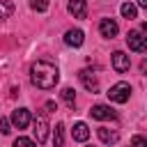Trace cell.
I'll list each match as a JSON object with an SVG mask.
<instances>
[{
  "mask_svg": "<svg viewBox=\"0 0 147 147\" xmlns=\"http://www.w3.org/2000/svg\"><path fill=\"white\" fill-rule=\"evenodd\" d=\"M131 145H133V147H147V140H145L142 136H133V140H131Z\"/></svg>",
  "mask_w": 147,
  "mask_h": 147,
  "instance_id": "ffe728a7",
  "label": "cell"
},
{
  "mask_svg": "<svg viewBox=\"0 0 147 147\" xmlns=\"http://www.w3.org/2000/svg\"><path fill=\"white\" fill-rule=\"evenodd\" d=\"M71 136H74V140L85 142V140L90 138V129H87V124H85V122H76L74 129H71Z\"/></svg>",
  "mask_w": 147,
  "mask_h": 147,
  "instance_id": "7c38bea8",
  "label": "cell"
},
{
  "mask_svg": "<svg viewBox=\"0 0 147 147\" xmlns=\"http://www.w3.org/2000/svg\"><path fill=\"white\" fill-rule=\"evenodd\" d=\"M90 115H92L94 119H115V117H117V113H115L110 106H103V103H96V106H92Z\"/></svg>",
  "mask_w": 147,
  "mask_h": 147,
  "instance_id": "5b68a950",
  "label": "cell"
},
{
  "mask_svg": "<svg viewBox=\"0 0 147 147\" xmlns=\"http://www.w3.org/2000/svg\"><path fill=\"white\" fill-rule=\"evenodd\" d=\"M138 7H147V0H138Z\"/></svg>",
  "mask_w": 147,
  "mask_h": 147,
  "instance_id": "603a6c76",
  "label": "cell"
},
{
  "mask_svg": "<svg viewBox=\"0 0 147 147\" xmlns=\"http://www.w3.org/2000/svg\"><path fill=\"white\" fill-rule=\"evenodd\" d=\"M11 11H14V5L7 0H0V18H7Z\"/></svg>",
  "mask_w": 147,
  "mask_h": 147,
  "instance_id": "e0dca14e",
  "label": "cell"
},
{
  "mask_svg": "<svg viewBox=\"0 0 147 147\" xmlns=\"http://www.w3.org/2000/svg\"><path fill=\"white\" fill-rule=\"evenodd\" d=\"M117 23L113 21V18H101V23H99V32H101V37H106V39H113L115 34H117Z\"/></svg>",
  "mask_w": 147,
  "mask_h": 147,
  "instance_id": "ba28073f",
  "label": "cell"
},
{
  "mask_svg": "<svg viewBox=\"0 0 147 147\" xmlns=\"http://www.w3.org/2000/svg\"><path fill=\"white\" fill-rule=\"evenodd\" d=\"M64 41H67V46H74V48H78V46H83V41H85V34H83V30L74 28V30H67V34H64Z\"/></svg>",
  "mask_w": 147,
  "mask_h": 147,
  "instance_id": "9c48e42d",
  "label": "cell"
},
{
  "mask_svg": "<svg viewBox=\"0 0 147 147\" xmlns=\"http://www.w3.org/2000/svg\"><path fill=\"white\" fill-rule=\"evenodd\" d=\"M0 131H2L5 136L11 131V129H9V119H7V117H0Z\"/></svg>",
  "mask_w": 147,
  "mask_h": 147,
  "instance_id": "44dd1931",
  "label": "cell"
},
{
  "mask_svg": "<svg viewBox=\"0 0 147 147\" xmlns=\"http://www.w3.org/2000/svg\"><path fill=\"white\" fill-rule=\"evenodd\" d=\"M119 11H122V16L124 18H136V14H138V9H136V5H131V2H124L122 7H119Z\"/></svg>",
  "mask_w": 147,
  "mask_h": 147,
  "instance_id": "9a60e30c",
  "label": "cell"
},
{
  "mask_svg": "<svg viewBox=\"0 0 147 147\" xmlns=\"http://www.w3.org/2000/svg\"><path fill=\"white\" fill-rule=\"evenodd\" d=\"M96 133H99V138H101V142H106V145H115V142L119 140V136H117V131H113V129H106V126H101V129H96Z\"/></svg>",
  "mask_w": 147,
  "mask_h": 147,
  "instance_id": "4fadbf2b",
  "label": "cell"
},
{
  "mask_svg": "<svg viewBox=\"0 0 147 147\" xmlns=\"http://www.w3.org/2000/svg\"><path fill=\"white\" fill-rule=\"evenodd\" d=\"M129 96H131V85L129 83H115L108 90V99L115 101V103H124V101H129Z\"/></svg>",
  "mask_w": 147,
  "mask_h": 147,
  "instance_id": "7a4b0ae2",
  "label": "cell"
},
{
  "mask_svg": "<svg viewBox=\"0 0 147 147\" xmlns=\"http://www.w3.org/2000/svg\"><path fill=\"white\" fill-rule=\"evenodd\" d=\"M30 80L39 90H53L57 85V80H60V71H57L55 64H51L46 60H37L30 67Z\"/></svg>",
  "mask_w": 147,
  "mask_h": 147,
  "instance_id": "6da1fadb",
  "label": "cell"
},
{
  "mask_svg": "<svg viewBox=\"0 0 147 147\" xmlns=\"http://www.w3.org/2000/svg\"><path fill=\"white\" fill-rule=\"evenodd\" d=\"M53 110H55V103L48 101V103H46V113H53Z\"/></svg>",
  "mask_w": 147,
  "mask_h": 147,
  "instance_id": "7402d4cb",
  "label": "cell"
},
{
  "mask_svg": "<svg viewBox=\"0 0 147 147\" xmlns=\"http://www.w3.org/2000/svg\"><path fill=\"white\" fill-rule=\"evenodd\" d=\"M62 99H64V103H67L69 108H74V103H76V94H74L71 87H64V90H62Z\"/></svg>",
  "mask_w": 147,
  "mask_h": 147,
  "instance_id": "2e32d148",
  "label": "cell"
},
{
  "mask_svg": "<svg viewBox=\"0 0 147 147\" xmlns=\"http://www.w3.org/2000/svg\"><path fill=\"white\" fill-rule=\"evenodd\" d=\"M34 138H37V142H46V138H48V122H46V117L44 115H39L37 119H34Z\"/></svg>",
  "mask_w": 147,
  "mask_h": 147,
  "instance_id": "52a82bcc",
  "label": "cell"
},
{
  "mask_svg": "<svg viewBox=\"0 0 147 147\" xmlns=\"http://www.w3.org/2000/svg\"><path fill=\"white\" fill-rule=\"evenodd\" d=\"M30 122H32V117H30V110H28V108H16V110L11 113V124H14L16 129H28Z\"/></svg>",
  "mask_w": 147,
  "mask_h": 147,
  "instance_id": "277c9868",
  "label": "cell"
},
{
  "mask_svg": "<svg viewBox=\"0 0 147 147\" xmlns=\"http://www.w3.org/2000/svg\"><path fill=\"white\" fill-rule=\"evenodd\" d=\"M30 7L34 11H46L48 9V0H30Z\"/></svg>",
  "mask_w": 147,
  "mask_h": 147,
  "instance_id": "ac0fdd59",
  "label": "cell"
},
{
  "mask_svg": "<svg viewBox=\"0 0 147 147\" xmlns=\"http://www.w3.org/2000/svg\"><path fill=\"white\" fill-rule=\"evenodd\" d=\"M11 147H37V145H34V140H30V138H16Z\"/></svg>",
  "mask_w": 147,
  "mask_h": 147,
  "instance_id": "d6986e66",
  "label": "cell"
},
{
  "mask_svg": "<svg viewBox=\"0 0 147 147\" xmlns=\"http://www.w3.org/2000/svg\"><path fill=\"white\" fill-rule=\"evenodd\" d=\"M126 44H129V48L136 51V53H145V51H147V37L142 34V30H131V32L126 34Z\"/></svg>",
  "mask_w": 147,
  "mask_h": 147,
  "instance_id": "3957f363",
  "label": "cell"
},
{
  "mask_svg": "<svg viewBox=\"0 0 147 147\" xmlns=\"http://www.w3.org/2000/svg\"><path fill=\"white\" fill-rule=\"evenodd\" d=\"M129 67H131L129 55L122 53V51H115V53H113V69L119 71V74H124V71H129Z\"/></svg>",
  "mask_w": 147,
  "mask_h": 147,
  "instance_id": "8992f818",
  "label": "cell"
},
{
  "mask_svg": "<svg viewBox=\"0 0 147 147\" xmlns=\"http://www.w3.org/2000/svg\"><path fill=\"white\" fill-rule=\"evenodd\" d=\"M53 145L55 147L64 145V124H55V129H53Z\"/></svg>",
  "mask_w": 147,
  "mask_h": 147,
  "instance_id": "5bb4252c",
  "label": "cell"
},
{
  "mask_svg": "<svg viewBox=\"0 0 147 147\" xmlns=\"http://www.w3.org/2000/svg\"><path fill=\"white\" fill-rule=\"evenodd\" d=\"M69 14H74L76 18H85L87 16V0H69Z\"/></svg>",
  "mask_w": 147,
  "mask_h": 147,
  "instance_id": "8fae6325",
  "label": "cell"
},
{
  "mask_svg": "<svg viewBox=\"0 0 147 147\" xmlns=\"http://www.w3.org/2000/svg\"><path fill=\"white\" fill-rule=\"evenodd\" d=\"M78 76H80L83 85H85V87H87L90 92H99V80H96V76H94V74H92L90 69H83V71H80Z\"/></svg>",
  "mask_w": 147,
  "mask_h": 147,
  "instance_id": "30bf717a",
  "label": "cell"
}]
</instances>
